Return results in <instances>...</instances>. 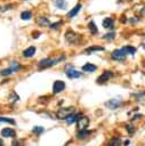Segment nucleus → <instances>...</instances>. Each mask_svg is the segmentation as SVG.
Listing matches in <instances>:
<instances>
[{
	"label": "nucleus",
	"instance_id": "obj_26",
	"mask_svg": "<svg viewBox=\"0 0 145 146\" xmlns=\"http://www.w3.org/2000/svg\"><path fill=\"white\" fill-rule=\"evenodd\" d=\"M10 123V124H15V120L11 117H7V116H0V123Z\"/></svg>",
	"mask_w": 145,
	"mask_h": 146
},
{
	"label": "nucleus",
	"instance_id": "obj_30",
	"mask_svg": "<svg viewBox=\"0 0 145 146\" xmlns=\"http://www.w3.org/2000/svg\"><path fill=\"white\" fill-rule=\"evenodd\" d=\"M126 130L128 131V133H129V135H132V133L135 132L136 128H135L132 124H127V125H126Z\"/></svg>",
	"mask_w": 145,
	"mask_h": 146
},
{
	"label": "nucleus",
	"instance_id": "obj_4",
	"mask_svg": "<svg viewBox=\"0 0 145 146\" xmlns=\"http://www.w3.org/2000/svg\"><path fill=\"white\" fill-rule=\"evenodd\" d=\"M111 59L112 60H115V62H121V60H124V58L127 57V54L124 52V50L122 48H119V49H115L111 52L110 55Z\"/></svg>",
	"mask_w": 145,
	"mask_h": 146
},
{
	"label": "nucleus",
	"instance_id": "obj_10",
	"mask_svg": "<svg viewBox=\"0 0 145 146\" xmlns=\"http://www.w3.org/2000/svg\"><path fill=\"white\" fill-rule=\"evenodd\" d=\"M0 135H1L2 137H5V138H14V137H16V131H15L13 128L7 127V128H3V129L1 130Z\"/></svg>",
	"mask_w": 145,
	"mask_h": 146
},
{
	"label": "nucleus",
	"instance_id": "obj_37",
	"mask_svg": "<svg viewBox=\"0 0 145 146\" xmlns=\"http://www.w3.org/2000/svg\"><path fill=\"white\" fill-rule=\"evenodd\" d=\"M128 144H129V140H126V141H124V145H126V146H127V145H128Z\"/></svg>",
	"mask_w": 145,
	"mask_h": 146
},
{
	"label": "nucleus",
	"instance_id": "obj_14",
	"mask_svg": "<svg viewBox=\"0 0 145 146\" xmlns=\"http://www.w3.org/2000/svg\"><path fill=\"white\" fill-rule=\"evenodd\" d=\"M102 25H103V27L104 29H113L114 27V19L112 18V17H105L104 19H103V23H102Z\"/></svg>",
	"mask_w": 145,
	"mask_h": 146
},
{
	"label": "nucleus",
	"instance_id": "obj_31",
	"mask_svg": "<svg viewBox=\"0 0 145 146\" xmlns=\"http://www.w3.org/2000/svg\"><path fill=\"white\" fill-rule=\"evenodd\" d=\"M62 24H63V23L59 21V22H56V23H51L49 27H50L51 30H57V29H59V26H61Z\"/></svg>",
	"mask_w": 145,
	"mask_h": 146
},
{
	"label": "nucleus",
	"instance_id": "obj_16",
	"mask_svg": "<svg viewBox=\"0 0 145 146\" xmlns=\"http://www.w3.org/2000/svg\"><path fill=\"white\" fill-rule=\"evenodd\" d=\"M81 70H82L83 72H87V73H92V72H95V71L97 70V66L94 65L92 63H86V64L81 67Z\"/></svg>",
	"mask_w": 145,
	"mask_h": 146
},
{
	"label": "nucleus",
	"instance_id": "obj_11",
	"mask_svg": "<svg viewBox=\"0 0 145 146\" xmlns=\"http://www.w3.org/2000/svg\"><path fill=\"white\" fill-rule=\"evenodd\" d=\"M81 8H82V5H81V3H76L72 9H70V10L67 11L66 17H67V18H73V17H75V16L79 14V11L81 10Z\"/></svg>",
	"mask_w": 145,
	"mask_h": 146
},
{
	"label": "nucleus",
	"instance_id": "obj_18",
	"mask_svg": "<svg viewBox=\"0 0 145 146\" xmlns=\"http://www.w3.org/2000/svg\"><path fill=\"white\" fill-rule=\"evenodd\" d=\"M103 50H104V47H102V46H90L84 50V52L87 55H89V54H92L95 51H103Z\"/></svg>",
	"mask_w": 145,
	"mask_h": 146
},
{
	"label": "nucleus",
	"instance_id": "obj_13",
	"mask_svg": "<svg viewBox=\"0 0 145 146\" xmlns=\"http://www.w3.org/2000/svg\"><path fill=\"white\" fill-rule=\"evenodd\" d=\"M92 133V131L91 130H88V129H84V130H79L78 132H76V139H86V138H88L90 135Z\"/></svg>",
	"mask_w": 145,
	"mask_h": 146
},
{
	"label": "nucleus",
	"instance_id": "obj_17",
	"mask_svg": "<svg viewBox=\"0 0 145 146\" xmlns=\"http://www.w3.org/2000/svg\"><path fill=\"white\" fill-rule=\"evenodd\" d=\"M9 68H11V71L14 73H16V72H19L22 70V65L17 60H11V62H9Z\"/></svg>",
	"mask_w": 145,
	"mask_h": 146
},
{
	"label": "nucleus",
	"instance_id": "obj_25",
	"mask_svg": "<svg viewBox=\"0 0 145 146\" xmlns=\"http://www.w3.org/2000/svg\"><path fill=\"white\" fill-rule=\"evenodd\" d=\"M104 40H106V41H112L113 39H115V32H108V33H106V34H104L103 36H102Z\"/></svg>",
	"mask_w": 145,
	"mask_h": 146
},
{
	"label": "nucleus",
	"instance_id": "obj_5",
	"mask_svg": "<svg viewBox=\"0 0 145 146\" xmlns=\"http://www.w3.org/2000/svg\"><path fill=\"white\" fill-rule=\"evenodd\" d=\"M113 78V72L112 71H108V70H105L102 72V74L96 79V82L98 84H103V83H106L107 81H110L111 79Z\"/></svg>",
	"mask_w": 145,
	"mask_h": 146
},
{
	"label": "nucleus",
	"instance_id": "obj_3",
	"mask_svg": "<svg viewBox=\"0 0 145 146\" xmlns=\"http://www.w3.org/2000/svg\"><path fill=\"white\" fill-rule=\"evenodd\" d=\"M65 40L70 43V44H78L79 42H80V35L78 34V33H75L74 31H72V30H67L66 32H65Z\"/></svg>",
	"mask_w": 145,
	"mask_h": 146
},
{
	"label": "nucleus",
	"instance_id": "obj_27",
	"mask_svg": "<svg viewBox=\"0 0 145 146\" xmlns=\"http://www.w3.org/2000/svg\"><path fill=\"white\" fill-rule=\"evenodd\" d=\"M43 131H45V128L41 127V125H35V127L32 129V132L35 133V135H41Z\"/></svg>",
	"mask_w": 145,
	"mask_h": 146
},
{
	"label": "nucleus",
	"instance_id": "obj_9",
	"mask_svg": "<svg viewBox=\"0 0 145 146\" xmlns=\"http://www.w3.org/2000/svg\"><path fill=\"white\" fill-rule=\"evenodd\" d=\"M65 89V82L62 80H56L53 83V94H59Z\"/></svg>",
	"mask_w": 145,
	"mask_h": 146
},
{
	"label": "nucleus",
	"instance_id": "obj_23",
	"mask_svg": "<svg viewBox=\"0 0 145 146\" xmlns=\"http://www.w3.org/2000/svg\"><path fill=\"white\" fill-rule=\"evenodd\" d=\"M88 29H89V31H90L91 34H97V32H98V29H97V26H96V24H95L94 21H90L88 23Z\"/></svg>",
	"mask_w": 145,
	"mask_h": 146
},
{
	"label": "nucleus",
	"instance_id": "obj_35",
	"mask_svg": "<svg viewBox=\"0 0 145 146\" xmlns=\"http://www.w3.org/2000/svg\"><path fill=\"white\" fill-rule=\"evenodd\" d=\"M140 14H142V15H145V6L140 9Z\"/></svg>",
	"mask_w": 145,
	"mask_h": 146
},
{
	"label": "nucleus",
	"instance_id": "obj_15",
	"mask_svg": "<svg viewBox=\"0 0 145 146\" xmlns=\"http://www.w3.org/2000/svg\"><path fill=\"white\" fill-rule=\"evenodd\" d=\"M37 24L39 25V26H50V21H49V18L48 17H46V16H40V17H38L37 18Z\"/></svg>",
	"mask_w": 145,
	"mask_h": 146
},
{
	"label": "nucleus",
	"instance_id": "obj_7",
	"mask_svg": "<svg viewBox=\"0 0 145 146\" xmlns=\"http://www.w3.org/2000/svg\"><path fill=\"white\" fill-rule=\"evenodd\" d=\"M122 105H123V102H122L120 98H112V99H110V100H107V102L105 103V106L108 107L110 110L120 108Z\"/></svg>",
	"mask_w": 145,
	"mask_h": 146
},
{
	"label": "nucleus",
	"instance_id": "obj_22",
	"mask_svg": "<svg viewBox=\"0 0 145 146\" xmlns=\"http://www.w3.org/2000/svg\"><path fill=\"white\" fill-rule=\"evenodd\" d=\"M120 145H121V139L119 137H113L107 143V146H120Z\"/></svg>",
	"mask_w": 145,
	"mask_h": 146
},
{
	"label": "nucleus",
	"instance_id": "obj_24",
	"mask_svg": "<svg viewBox=\"0 0 145 146\" xmlns=\"http://www.w3.org/2000/svg\"><path fill=\"white\" fill-rule=\"evenodd\" d=\"M80 115L81 114H72L71 116H69L65 121H66V123L67 124H72V123H74V122H76L78 121V119L80 117Z\"/></svg>",
	"mask_w": 145,
	"mask_h": 146
},
{
	"label": "nucleus",
	"instance_id": "obj_20",
	"mask_svg": "<svg viewBox=\"0 0 145 146\" xmlns=\"http://www.w3.org/2000/svg\"><path fill=\"white\" fill-rule=\"evenodd\" d=\"M32 18V11L31 10H24L21 13V19L22 21H30Z\"/></svg>",
	"mask_w": 145,
	"mask_h": 146
},
{
	"label": "nucleus",
	"instance_id": "obj_12",
	"mask_svg": "<svg viewBox=\"0 0 145 146\" xmlns=\"http://www.w3.org/2000/svg\"><path fill=\"white\" fill-rule=\"evenodd\" d=\"M35 51H37V48H35L34 46H30V47H27L26 49H24L22 54H23V57H25V58H31V57L34 56Z\"/></svg>",
	"mask_w": 145,
	"mask_h": 146
},
{
	"label": "nucleus",
	"instance_id": "obj_6",
	"mask_svg": "<svg viewBox=\"0 0 145 146\" xmlns=\"http://www.w3.org/2000/svg\"><path fill=\"white\" fill-rule=\"evenodd\" d=\"M65 74H66V76L69 79H78V78H80L82 75V72L75 70L72 65H69V66L65 67Z\"/></svg>",
	"mask_w": 145,
	"mask_h": 146
},
{
	"label": "nucleus",
	"instance_id": "obj_1",
	"mask_svg": "<svg viewBox=\"0 0 145 146\" xmlns=\"http://www.w3.org/2000/svg\"><path fill=\"white\" fill-rule=\"evenodd\" d=\"M65 55H61V56H57V57H47V58H42L38 62V67L40 70H43V68H48V67H51L61 62H63L65 59Z\"/></svg>",
	"mask_w": 145,
	"mask_h": 146
},
{
	"label": "nucleus",
	"instance_id": "obj_8",
	"mask_svg": "<svg viewBox=\"0 0 145 146\" xmlns=\"http://www.w3.org/2000/svg\"><path fill=\"white\" fill-rule=\"evenodd\" d=\"M89 117L86 116V115H80V117L76 121V127L79 130H84L87 129V127L89 125Z\"/></svg>",
	"mask_w": 145,
	"mask_h": 146
},
{
	"label": "nucleus",
	"instance_id": "obj_33",
	"mask_svg": "<svg viewBox=\"0 0 145 146\" xmlns=\"http://www.w3.org/2000/svg\"><path fill=\"white\" fill-rule=\"evenodd\" d=\"M39 35H40V32H39V31H35V32H33V33H32V38H33V39L39 38Z\"/></svg>",
	"mask_w": 145,
	"mask_h": 146
},
{
	"label": "nucleus",
	"instance_id": "obj_29",
	"mask_svg": "<svg viewBox=\"0 0 145 146\" xmlns=\"http://www.w3.org/2000/svg\"><path fill=\"white\" fill-rule=\"evenodd\" d=\"M18 99H19L18 95H17L16 92H14V91H13V92L10 94V96H9V100H10L11 103H15V102H17Z\"/></svg>",
	"mask_w": 145,
	"mask_h": 146
},
{
	"label": "nucleus",
	"instance_id": "obj_19",
	"mask_svg": "<svg viewBox=\"0 0 145 146\" xmlns=\"http://www.w3.org/2000/svg\"><path fill=\"white\" fill-rule=\"evenodd\" d=\"M54 5H55V7L56 8H58V9H66L67 8V1L66 0H54Z\"/></svg>",
	"mask_w": 145,
	"mask_h": 146
},
{
	"label": "nucleus",
	"instance_id": "obj_28",
	"mask_svg": "<svg viewBox=\"0 0 145 146\" xmlns=\"http://www.w3.org/2000/svg\"><path fill=\"white\" fill-rule=\"evenodd\" d=\"M13 73H14V72H13L11 68H9V67L3 68V70L0 71V74H1L2 76H7V75H10V74H13Z\"/></svg>",
	"mask_w": 145,
	"mask_h": 146
},
{
	"label": "nucleus",
	"instance_id": "obj_32",
	"mask_svg": "<svg viewBox=\"0 0 145 146\" xmlns=\"http://www.w3.org/2000/svg\"><path fill=\"white\" fill-rule=\"evenodd\" d=\"M13 146H24V144H23L22 140L17 139V140H14V141H13Z\"/></svg>",
	"mask_w": 145,
	"mask_h": 146
},
{
	"label": "nucleus",
	"instance_id": "obj_34",
	"mask_svg": "<svg viewBox=\"0 0 145 146\" xmlns=\"http://www.w3.org/2000/svg\"><path fill=\"white\" fill-rule=\"evenodd\" d=\"M142 116H143L142 114H135V115L132 116V119H131V120H132V121H134V120H139Z\"/></svg>",
	"mask_w": 145,
	"mask_h": 146
},
{
	"label": "nucleus",
	"instance_id": "obj_2",
	"mask_svg": "<svg viewBox=\"0 0 145 146\" xmlns=\"http://www.w3.org/2000/svg\"><path fill=\"white\" fill-rule=\"evenodd\" d=\"M75 112V107L74 106H69V107H61L57 112H56V116L61 120H66L69 116H71L72 114H74Z\"/></svg>",
	"mask_w": 145,
	"mask_h": 146
},
{
	"label": "nucleus",
	"instance_id": "obj_21",
	"mask_svg": "<svg viewBox=\"0 0 145 146\" xmlns=\"http://www.w3.org/2000/svg\"><path fill=\"white\" fill-rule=\"evenodd\" d=\"M122 49L124 50V52L127 55H135L137 51L136 47H134V46H124V47H122Z\"/></svg>",
	"mask_w": 145,
	"mask_h": 146
},
{
	"label": "nucleus",
	"instance_id": "obj_36",
	"mask_svg": "<svg viewBox=\"0 0 145 146\" xmlns=\"http://www.w3.org/2000/svg\"><path fill=\"white\" fill-rule=\"evenodd\" d=\"M0 146H3V141H2V139L0 138Z\"/></svg>",
	"mask_w": 145,
	"mask_h": 146
}]
</instances>
